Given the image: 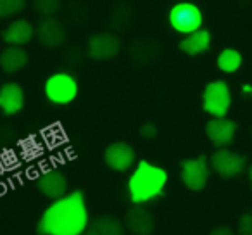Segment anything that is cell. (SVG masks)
Segmentation results:
<instances>
[{"label": "cell", "instance_id": "1", "mask_svg": "<svg viewBox=\"0 0 252 235\" xmlns=\"http://www.w3.org/2000/svg\"><path fill=\"white\" fill-rule=\"evenodd\" d=\"M87 228L88 207L81 190H73L54 201L36 225L38 235H85Z\"/></svg>", "mask_w": 252, "mask_h": 235}, {"label": "cell", "instance_id": "2", "mask_svg": "<svg viewBox=\"0 0 252 235\" xmlns=\"http://www.w3.org/2000/svg\"><path fill=\"white\" fill-rule=\"evenodd\" d=\"M166 183H168V171L161 166L151 165L149 161L142 159L128 178L130 201L133 206H142L144 202L161 196Z\"/></svg>", "mask_w": 252, "mask_h": 235}, {"label": "cell", "instance_id": "3", "mask_svg": "<svg viewBox=\"0 0 252 235\" xmlns=\"http://www.w3.org/2000/svg\"><path fill=\"white\" fill-rule=\"evenodd\" d=\"M45 97L56 105H67L78 97V81L69 73H54L45 80L43 85Z\"/></svg>", "mask_w": 252, "mask_h": 235}, {"label": "cell", "instance_id": "4", "mask_svg": "<svg viewBox=\"0 0 252 235\" xmlns=\"http://www.w3.org/2000/svg\"><path fill=\"white\" fill-rule=\"evenodd\" d=\"M168 21L175 32L183 33V35H192L200 30L204 16L199 5L192 4V2H178L169 9Z\"/></svg>", "mask_w": 252, "mask_h": 235}, {"label": "cell", "instance_id": "5", "mask_svg": "<svg viewBox=\"0 0 252 235\" xmlns=\"http://www.w3.org/2000/svg\"><path fill=\"white\" fill-rule=\"evenodd\" d=\"M231 105V92L226 81L216 80L206 85L202 94V107L216 120L226 118Z\"/></svg>", "mask_w": 252, "mask_h": 235}, {"label": "cell", "instance_id": "6", "mask_svg": "<svg viewBox=\"0 0 252 235\" xmlns=\"http://www.w3.org/2000/svg\"><path fill=\"white\" fill-rule=\"evenodd\" d=\"M180 168H182L180 176H182V182L187 189L193 190V192H200L202 189H206L207 182H209V175H211L209 159H207L206 156L183 159Z\"/></svg>", "mask_w": 252, "mask_h": 235}, {"label": "cell", "instance_id": "7", "mask_svg": "<svg viewBox=\"0 0 252 235\" xmlns=\"http://www.w3.org/2000/svg\"><path fill=\"white\" fill-rule=\"evenodd\" d=\"M211 168L221 176V178H235L245 169V158L238 152L230 149H218L209 159Z\"/></svg>", "mask_w": 252, "mask_h": 235}, {"label": "cell", "instance_id": "8", "mask_svg": "<svg viewBox=\"0 0 252 235\" xmlns=\"http://www.w3.org/2000/svg\"><path fill=\"white\" fill-rule=\"evenodd\" d=\"M104 161L107 168L114 171H128L137 161L133 147L126 142H112L104 152Z\"/></svg>", "mask_w": 252, "mask_h": 235}, {"label": "cell", "instance_id": "9", "mask_svg": "<svg viewBox=\"0 0 252 235\" xmlns=\"http://www.w3.org/2000/svg\"><path fill=\"white\" fill-rule=\"evenodd\" d=\"M121 52V42L111 33L94 35L88 40V56L95 61H111Z\"/></svg>", "mask_w": 252, "mask_h": 235}, {"label": "cell", "instance_id": "10", "mask_svg": "<svg viewBox=\"0 0 252 235\" xmlns=\"http://www.w3.org/2000/svg\"><path fill=\"white\" fill-rule=\"evenodd\" d=\"M35 36L45 49H57L66 42V26L56 18H43L36 28Z\"/></svg>", "mask_w": 252, "mask_h": 235}, {"label": "cell", "instance_id": "11", "mask_svg": "<svg viewBox=\"0 0 252 235\" xmlns=\"http://www.w3.org/2000/svg\"><path fill=\"white\" fill-rule=\"evenodd\" d=\"M36 187L38 190L49 199H61L67 194V180L64 176V173L57 168L47 169L36 180Z\"/></svg>", "mask_w": 252, "mask_h": 235}, {"label": "cell", "instance_id": "12", "mask_svg": "<svg viewBox=\"0 0 252 235\" xmlns=\"http://www.w3.org/2000/svg\"><path fill=\"white\" fill-rule=\"evenodd\" d=\"M235 134H237V123L231 120H226V118H223V120L213 118L206 125L207 138H209L211 144L220 149H224L226 145H230L235 138Z\"/></svg>", "mask_w": 252, "mask_h": 235}, {"label": "cell", "instance_id": "13", "mask_svg": "<svg viewBox=\"0 0 252 235\" xmlns=\"http://www.w3.org/2000/svg\"><path fill=\"white\" fill-rule=\"evenodd\" d=\"M125 228H128L133 235H152L156 228L154 216L144 206H131L126 211Z\"/></svg>", "mask_w": 252, "mask_h": 235}, {"label": "cell", "instance_id": "14", "mask_svg": "<svg viewBox=\"0 0 252 235\" xmlns=\"http://www.w3.org/2000/svg\"><path fill=\"white\" fill-rule=\"evenodd\" d=\"M25 107V92L18 83H4L0 87V111L5 116L18 114Z\"/></svg>", "mask_w": 252, "mask_h": 235}, {"label": "cell", "instance_id": "15", "mask_svg": "<svg viewBox=\"0 0 252 235\" xmlns=\"http://www.w3.org/2000/svg\"><path fill=\"white\" fill-rule=\"evenodd\" d=\"M33 36H35V28L26 19H16L2 32V40L9 47H21V49L23 45L32 42Z\"/></svg>", "mask_w": 252, "mask_h": 235}, {"label": "cell", "instance_id": "16", "mask_svg": "<svg viewBox=\"0 0 252 235\" xmlns=\"http://www.w3.org/2000/svg\"><path fill=\"white\" fill-rule=\"evenodd\" d=\"M211 45V33L207 30L200 28L199 32L187 35L185 38H182V42L178 43L180 50L187 56H200L204 54Z\"/></svg>", "mask_w": 252, "mask_h": 235}, {"label": "cell", "instance_id": "17", "mask_svg": "<svg viewBox=\"0 0 252 235\" xmlns=\"http://www.w3.org/2000/svg\"><path fill=\"white\" fill-rule=\"evenodd\" d=\"M28 64V54L21 47H7L0 54V67L5 73H18Z\"/></svg>", "mask_w": 252, "mask_h": 235}, {"label": "cell", "instance_id": "18", "mask_svg": "<svg viewBox=\"0 0 252 235\" xmlns=\"http://www.w3.org/2000/svg\"><path fill=\"white\" fill-rule=\"evenodd\" d=\"M85 235H125V225L112 216H100L88 223Z\"/></svg>", "mask_w": 252, "mask_h": 235}, {"label": "cell", "instance_id": "19", "mask_svg": "<svg viewBox=\"0 0 252 235\" xmlns=\"http://www.w3.org/2000/svg\"><path fill=\"white\" fill-rule=\"evenodd\" d=\"M216 64L223 73H235L242 66V54L237 49H224L218 56Z\"/></svg>", "mask_w": 252, "mask_h": 235}, {"label": "cell", "instance_id": "20", "mask_svg": "<svg viewBox=\"0 0 252 235\" xmlns=\"http://www.w3.org/2000/svg\"><path fill=\"white\" fill-rule=\"evenodd\" d=\"M25 7H26L25 0H0V19L19 14V12L25 11Z\"/></svg>", "mask_w": 252, "mask_h": 235}, {"label": "cell", "instance_id": "21", "mask_svg": "<svg viewBox=\"0 0 252 235\" xmlns=\"http://www.w3.org/2000/svg\"><path fill=\"white\" fill-rule=\"evenodd\" d=\"M61 5L63 4L57 2V0H36L33 7H35V11L38 14H43L45 18H52V14L61 11Z\"/></svg>", "mask_w": 252, "mask_h": 235}, {"label": "cell", "instance_id": "22", "mask_svg": "<svg viewBox=\"0 0 252 235\" xmlns=\"http://www.w3.org/2000/svg\"><path fill=\"white\" fill-rule=\"evenodd\" d=\"M238 235H252V213H245L238 220Z\"/></svg>", "mask_w": 252, "mask_h": 235}, {"label": "cell", "instance_id": "23", "mask_svg": "<svg viewBox=\"0 0 252 235\" xmlns=\"http://www.w3.org/2000/svg\"><path fill=\"white\" fill-rule=\"evenodd\" d=\"M14 140V130L7 125H0V147H5Z\"/></svg>", "mask_w": 252, "mask_h": 235}, {"label": "cell", "instance_id": "24", "mask_svg": "<svg viewBox=\"0 0 252 235\" xmlns=\"http://www.w3.org/2000/svg\"><path fill=\"white\" fill-rule=\"evenodd\" d=\"M140 135L144 138H154L158 135V128H156L154 123H145L140 127Z\"/></svg>", "mask_w": 252, "mask_h": 235}, {"label": "cell", "instance_id": "25", "mask_svg": "<svg viewBox=\"0 0 252 235\" xmlns=\"http://www.w3.org/2000/svg\"><path fill=\"white\" fill-rule=\"evenodd\" d=\"M209 235H235V232L230 227H216L214 230H211Z\"/></svg>", "mask_w": 252, "mask_h": 235}, {"label": "cell", "instance_id": "26", "mask_svg": "<svg viewBox=\"0 0 252 235\" xmlns=\"http://www.w3.org/2000/svg\"><path fill=\"white\" fill-rule=\"evenodd\" d=\"M249 182H251V185H252V165H251V168H249Z\"/></svg>", "mask_w": 252, "mask_h": 235}]
</instances>
